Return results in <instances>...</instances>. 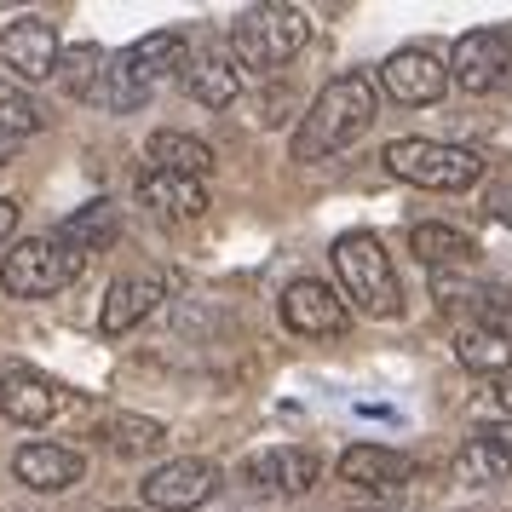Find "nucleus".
I'll return each instance as SVG.
<instances>
[{
    "label": "nucleus",
    "mask_w": 512,
    "mask_h": 512,
    "mask_svg": "<svg viewBox=\"0 0 512 512\" xmlns=\"http://www.w3.org/2000/svg\"><path fill=\"white\" fill-rule=\"evenodd\" d=\"M495 403H501V420H512V374L495 380Z\"/></svg>",
    "instance_id": "473e14b6"
},
{
    "label": "nucleus",
    "mask_w": 512,
    "mask_h": 512,
    "mask_svg": "<svg viewBox=\"0 0 512 512\" xmlns=\"http://www.w3.org/2000/svg\"><path fill=\"white\" fill-rule=\"evenodd\" d=\"M409 248H415V259H426L432 271H455V265H472V259H478V242L466 231H455V225H415V231H409Z\"/></svg>",
    "instance_id": "4be33fe9"
},
{
    "label": "nucleus",
    "mask_w": 512,
    "mask_h": 512,
    "mask_svg": "<svg viewBox=\"0 0 512 512\" xmlns=\"http://www.w3.org/2000/svg\"><path fill=\"white\" fill-rule=\"evenodd\" d=\"M380 162L392 179L415 190H472L484 179V156L466 144H443V139H392L380 150Z\"/></svg>",
    "instance_id": "39448f33"
},
{
    "label": "nucleus",
    "mask_w": 512,
    "mask_h": 512,
    "mask_svg": "<svg viewBox=\"0 0 512 512\" xmlns=\"http://www.w3.org/2000/svg\"><path fill=\"white\" fill-rule=\"evenodd\" d=\"M277 311H282V328H288V334H305V340H328V334H346L351 328L346 300H340L328 282H317V277L288 282L282 300H277Z\"/></svg>",
    "instance_id": "9b49d317"
},
{
    "label": "nucleus",
    "mask_w": 512,
    "mask_h": 512,
    "mask_svg": "<svg viewBox=\"0 0 512 512\" xmlns=\"http://www.w3.org/2000/svg\"><path fill=\"white\" fill-rule=\"evenodd\" d=\"M512 70V35L507 29H466L449 52V81L461 93H495Z\"/></svg>",
    "instance_id": "1a4fd4ad"
},
{
    "label": "nucleus",
    "mask_w": 512,
    "mask_h": 512,
    "mask_svg": "<svg viewBox=\"0 0 512 512\" xmlns=\"http://www.w3.org/2000/svg\"><path fill=\"white\" fill-rule=\"evenodd\" d=\"M455 363L472 374H489V380H501V374H512V340L507 334H495V328L472 323L455 334Z\"/></svg>",
    "instance_id": "412c9836"
},
{
    "label": "nucleus",
    "mask_w": 512,
    "mask_h": 512,
    "mask_svg": "<svg viewBox=\"0 0 512 512\" xmlns=\"http://www.w3.org/2000/svg\"><path fill=\"white\" fill-rule=\"evenodd\" d=\"M144 162L156 167V173H179V179H208L213 173V150L196 133H179V127H162V133H150L144 144Z\"/></svg>",
    "instance_id": "6ab92c4d"
},
{
    "label": "nucleus",
    "mask_w": 512,
    "mask_h": 512,
    "mask_svg": "<svg viewBox=\"0 0 512 512\" xmlns=\"http://www.w3.org/2000/svg\"><path fill=\"white\" fill-rule=\"evenodd\" d=\"M380 93H392L397 104H438L449 93V64H443L432 47H397L386 64H380Z\"/></svg>",
    "instance_id": "f8f14e48"
},
{
    "label": "nucleus",
    "mask_w": 512,
    "mask_h": 512,
    "mask_svg": "<svg viewBox=\"0 0 512 512\" xmlns=\"http://www.w3.org/2000/svg\"><path fill=\"white\" fill-rule=\"evenodd\" d=\"M139 202L156 213V219H167V225H190V219L208 213V185H202V179H179V173L144 167L139 173Z\"/></svg>",
    "instance_id": "f3484780"
},
{
    "label": "nucleus",
    "mask_w": 512,
    "mask_h": 512,
    "mask_svg": "<svg viewBox=\"0 0 512 512\" xmlns=\"http://www.w3.org/2000/svg\"><path fill=\"white\" fill-rule=\"evenodd\" d=\"M489 213H495V219L512 231V185H495V190H489Z\"/></svg>",
    "instance_id": "2f4dec72"
},
{
    "label": "nucleus",
    "mask_w": 512,
    "mask_h": 512,
    "mask_svg": "<svg viewBox=\"0 0 512 512\" xmlns=\"http://www.w3.org/2000/svg\"><path fill=\"white\" fill-rule=\"evenodd\" d=\"M104 443L127 455V461H144V455H162L167 449V426L150 415H133V409H121V415L104 420Z\"/></svg>",
    "instance_id": "5701e85b"
},
{
    "label": "nucleus",
    "mask_w": 512,
    "mask_h": 512,
    "mask_svg": "<svg viewBox=\"0 0 512 512\" xmlns=\"http://www.w3.org/2000/svg\"><path fill=\"white\" fill-rule=\"evenodd\" d=\"M478 323L495 328V334H507V340H512V294H507V288H495V294H489V305L478 311Z\"/></svg>",
    "instance_id": "c85d7f7f"
},
{
    "label": "nucleus",
    "mask_w": 512,
    "mask_h": 512,
    "mask_svg": "<svg viewBox=\"0 0 512 512\" xmlns=\"http://www.w3.org/2000/svg\"><path fill=\"white\" fill-rule=\"evenodd\" d=\"M167 300V282L162 271H127V277L110 282V294L98 305V334L104 340H121V334H133L144 317H156Z\"/></svg>",
    "instance_id": "ddd939ff"
},
{
    "label": "nucleus",
    "mask_w": 512,
    "mask_h": 512,
    "mask_svg": "<svg viewBox=\"0 0 512 512\" xmlns=\"http://www.w3.org/2000/svg\"><path fill=\"white\" fill-rule=\"evenodd\" d=\"M64 403H70V392L41 369L18 363V369L0 374V415L12 420V426H47V420L64 415Z\"/></svg>",
    "instance_id": "4468645a"
},
{
    "label": "nucleus",
    "mask_w": 512,
    "mask_h": 512,
    "mask_svg": "<svg viewBox=\"0 0 512 512\" xmlns=\"http://www.w3.org/2000/svg\"><path fill=\"white\" fill-rule=\"evenodd\" d=\"M432 294L443 305H466V311H484L489 294H495V282H478V277H455V271H438L432 277Z\"/></svg>",
    "instance_id": "bb28decb"
},
{
    "label": "nucleus",
    "mask_w": 512,
    "mask_h": 512,
    "mask_svg": "<svg viewBox=\"0 0 512 512\" xmlns=\"http://www.w3.org/2000/svg\"><path fill=\"white\" fill-rule=\"evenodd\" d=\"M87 271V259L64 248L58 236H24V242H12L6 254H0V288L12 294V300H52V294H64L75 277Z\"/></svg>",
    "instance_id": "423d86ee"
},
{
    "label": "nucleus",
    "mask_w": 512,
    "mask_h": 512,
    "mask_svg": "<svg viewBox=\"0 0 512 512\" xmlns=\"http://www.w3.org/2000/svg\"><path fill=\"white\" fill-rule=\"evenodd\" d=\"M185 58H190L185 29H156V35H144V41H133L127 52L110 58V70H104V81L87 104H98L104 116H133V110L150 104V93L167 75H185Z\"/></svg>",
    "instance_id": "f03ea898"
},
{
    "label": "nucleus",
    "mask_w": 512,
    "mask_h": 512,
    "mask_svg": "<svg viewBox=\"0 0 512 512\" xmlns=\"http://www.w3.org/2000/svg\"><path fill=\"white\" fill-rule=\"evenodd\" d=\"M334 277L346 288V300L369 317H397L403 311V282H397V265L386 254V242L374 231H346L334 242Z\"/></svg>",
    "instance_id": "20e7f679"
},
{
    "label": "nucleus",
    "mask_w": 512,
    "mask_h": 512,
    "mask_svg": "<svg viewBox=\"0 0 512 512\" xmlns=\"http://www.w3.org/2000/svg\"><path fill=\"white\" fill-rule=\"evenodd\" d=\"M41 127H47V110L35 104V93L18 87V81H0V133L29 139V133H41Z\"/></svg>",
    "instance_id": "a878e982"
},
{
    "label": "nucleus",
    "mask_w": 512,
    "mask_h": 512,
    "mask_svg": "<svg viewBox=\"0 0 512 512\" xmlns=\"http://www.w3.org/2000/svg\"><path fill=\"white\" fill-rule=\"evenodd\" d=\"M455 478L472 489H489V484H507L512 478V455H501L495 443L484 438H466V449L455 455Z\"/></svg>",
    "instance_id": "393cba45"
},
{
    "label": "nucleus",
    "mask_w": 512,
    "mask_h": 512,
    "mask_svg": "<svg viewBox=\"0 0 512 512\" xmlns=\"http://www.w3.org/2000/svg\"><path fill=\"white\" fill-rule=\"evenodd\" d=\"M185 93L202 104V110H231L236 98L248 93V70L236 64L231 47H202L185 58Z\"/></svg>",
    "instance_id": "2eb2a0df"
},
{
    "label": "nucleus",
    "mask_w": 512,
    "mask_h": 512,
    "mask_svg": "<svg viewBox=\"0 0 512 512\" xmlns=\"http://www.w3.org/2000/svg\"><path fill=\"white\" fill-rule=\"evenodd\" d=\"M52 236H58L64 248H75L81 259L104 254V248L121 236V213H116V202H104V196H98V202H87V208H75L70 219H58V231H52Z\"/></svg>",
    "instance_id": "aec40b11"
},
{
    "label": "nucleus",
    "mask_w": 512,
    "mask_h": 512,
    "mask_svg": "<svg viewBox=\"0 0 512 512\" xmlns=\"http://www.w3.org/2000/svg\"><path fill=\"white\" fill-rule=\"evenodd\" d=\"M288 116H294V93L271 81V87L259 93V104H254V121H259V127H277V121H288Z\"/></svg>",
    "instance_id": "cd10ccee"
},
{
    "label": "nucleus",
    "mask_w": 512,
    "mask_h": 512,
    "mask_svg": "<svg viewBox=\"0 0 512 512\" xmlns=\"http://www.w3.org/2000/svg\"><path fill=\"white\" fill-rule=\"evenodd\" d=\"M110 512H144V507H110Z\"/></svg>",
    "instance_id": "f704fd0d"
},
{
    "label": "nucleus",
    "mask_w": 512,
    "mask_h": 512,
    "mask_svg": "<svg viewBox=\"0 0 512 512\" xmlns=\"http://www.w3.org/2000/svg\"><path fill=\"white\" fill-rule=\"evenodd\" d=\"M18 150H24V139H18V133H0V167L12 162V156H18Z\"/></svg>",
    "instance_id": "72a5a7b5"
},
{
    "label": "nucleus",
    "mask_w": 512,
    "mask_h": 512,
    "mask_svg": "<svg viewBox=\"0 0 512 512\" xmlns=\"http://www.w3.org/2000/svg\"><path fill=\"white\" fill-rule=\"evenodd\" d=\"M18 202H12V196H0V254H6V248H12V231H18Z\"/></svg>",
    "instance_id": "7c9ffc66"
},
{
    "label": "nucleus",
    "mask_w": 512,
    "mask_h": 512,
    "mask_svg": "<svg viewBox=\"0 0 512 512\" xmlns=\"http://www.w3.org/2000/svg\"><path fill=\"white\" fill-rule=\"evenodd\" d=\"M58 58H64V41H58V24L52 18H12L0 29V64L12 70L18 87H35V81H52L58 75Z\"/></svg>",
    "instance_id": "6e6552de"
},
{
    "label": "nucleus",
    "mask_w": 512,
    "mask_h": 512,
    "mask_svg": "<svg viewBox=\"0 0 512 512\" xmlns=\"http://www.w3.org/2000/svg\"><path fill=\"white\" fill-rule=\"evenodd\" d=\"M472 438H484V443H495L501 455H512V420H489V426H478Z\"/></svg>",
    "instance_id": "c756f323"
},
{
    "label": "nucleus",
    "mask_w": 512,
    "mask_h": 512,
    "mask_svg": "<svg viewBox=\"0 0 512 512\" xmlns=\"http://www.w3.org/2000/svg\"><path fill=\"white\" fill-rule=\"evenodd\" d=\"M380 116V81L369 70H346L334 75L323 93L311 98V110L294 127V162H323L340 156L346 144H357Z\"/></svg>",
    "instance_id": "f257e3e1"
},
{
    "label": "nucleus",
    "mask_w": 512,
    "mask_h": 512,
    "mask_svg": "<svg viewBox=\"0 0 512 512\" xmlns=\"http://www.w3.org/2000/svg\"><path fill=\"white\" fill-rule=\"evenodd\" d=\"M340 478L357 489H403L415 478V455L386 449V443H351L340 455Z\"/></svg>",
    "instance_id": "a211bd4d"
},
{
    "label": "nucleus",
    "mask_w": 512,
    "mask_h": 512,
    "mask_svg": "<svg viewBox=\"0 0 512 512\" xmlns=\"http://www.w3.org/2000/svg\"><path fill=\"white\" fill-rule=\"evenodd\" d=\"M311 41V18L300 6H282V0H259V6H242L225 29V47L236 52V64L248 75H271L282 64H294Z\"/></svg>",
    "instance_id": "7ed1b4c3"
},
{
    "label": "nucleus",
    "mask_w": 512,
    "mask_h": 512,
    "mask_svg": "<svg viewBox=\"0 0 512 512\" xmlns=\"http://www.w3.org/2000/svg\"><path fill=\"white\" fill-rule=\"evenodd\" d=\"M144 512H196L219 495V466L202 455H173L156 472H144Z\"/></svg>",
    "instance_id": "0eeeda50"
},
{
    "label": "nucleus",
    "mask_w": 512,
    "mask_h": 512,
    "mask_svg": "<svg viewBox=\"0 0 512 512\" xmlns=\"http://www.w3.org/2000/svg\"><path fill=\"white\" fill-rule=\"evenodd\" d=\"M12 478L24 489H41V495H64L87 478V455L70 443H24L12 455Z\"/></svg>",
    "instance_id": "dca6fc26"
},
{
    "label": "nucleus",
    "mask_w": 512,
    "mask_h": 512,
    "mask_svg": "<svg viewBox=\"0 0 512 512\" xmlns=\"http://www.w3.org/2000/svg\"><path fill=\"white\" fill-rule=\"evenodd\" d=\"M104 70H110V52L98 47V41H81V47H64V58H58V87L70 98H93L98 81H104Z\"/></svg>",
    "instance_id": "b1692460"
},
{
    "label": "nucleus",
    "mask_w": 512,
    "mask_h": 512,
    "mask_svg": "<svg viewBox=\"0 0 512 512\" xmlns=\"http://www.w3.org/2000/svg\"><path fill=\"white\" fill-rule=\"evenodd\" d=\"M323 478V455L317 449H254L236 466V484L254 495H305Z\"/></svg>",
    "instance_id": "9d476101"
}]
</instances>
